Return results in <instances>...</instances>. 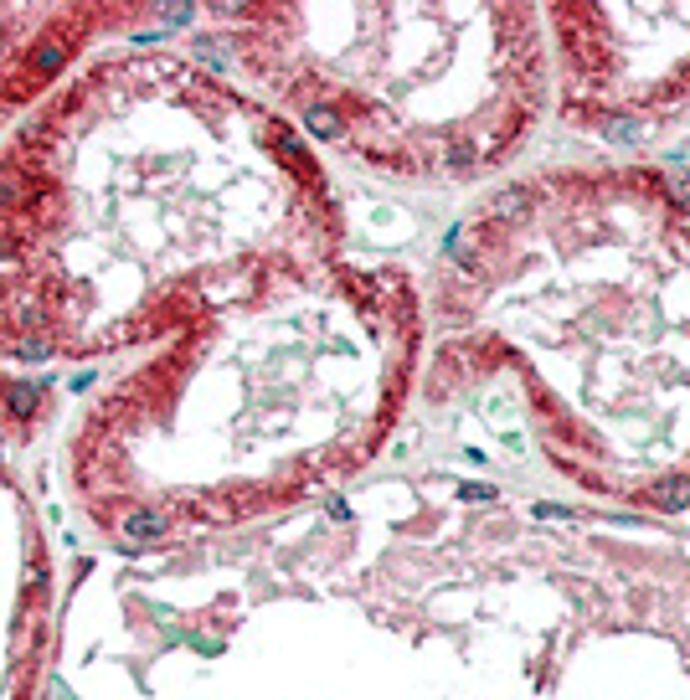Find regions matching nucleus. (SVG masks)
Masks as SVG:
<instances>
[{"instance_id":"obj_1","label":"nucleus","mask_w":690,"mask_h":700,"mask_svg":"<svg viewBox=\"0 0 690 700\" xmlns=\"http://www.w3.org/2000/svg\"><path fill=\"white\" fill-rule=\"evenodd\" d=\"M484 407H489V428H495L500 438H505V443L515 448V453H521V428H515V407H505V397H500V391H495V397H489Z\"/></svg>"},{"instance_id":"obj_2","label":"nucleus","mask_w":690,"mask_h":700,"mask_svg":"<svg viewBox=\"0 0 690 700\" xmlns=\"http://www.w3.org/2000/svg\"><path fill=\"white\" fill-rule=\"evenodd\" d=\"M160 531H165V515H155V510H135V515L124 520V536H129V540H155Z\"/></svg>"},{"instance_id":"obj_3","label":"nucleus","mask_w":690,"mask_h":700,"mask_svg":"<svg viewBox=\"0 0 690 700\" xmlns=\"http://www.w3.org/2000/svg\"><path fill=\"white\" fill-rule=\"evenodd\" d=\"M654 505L659 510H685L690 505V479H685V474H680V479H665L654 490Z\"/></svg>"},{"instance_id":"obj_4","label":"nucleus","mask_w":690,"mask_h":700,"mask_svg":"<svg viewBox=\"0 0 690 700\" xmlns=\"http://www.w3.org/2000/svg\"><path fill=\"white\" fill-rule=\"evenodd\" d=\"M304 124H309V129H314V134H320V139L340 134V118L330 114V109H309V114H304Z\"/></svg>"},{"instance_id":"obj_5","label":"nucleus","mask_w":690,"mask_h":700,"mask_svg":"<svg viewBox=\"0 0 690 700\" xmlns=\"http://www.w3.org/2000/svg\"><path fill=\"white\" fill-rule=\"evenodd\" d=\"M10 407H16V412H31V407H36V387H31V381L10 387Z\"/></svg>"},{"instance_id":"obj_6","label":"nucleus","mask_w":690,"mask_h":700,"mask_svg":"<svg viewBox=\"0 0 690 700\" xmlns=\"http://www.w3.org/2000/svg\"><path fill=\"white\" fill-rule=\"evenodd\" d=\"M639 134H644V129L634 124V118H613V139H618V144H629V139H639Z\"/></svg>"},{"instance_id":"obj_7","label":"nucleus","mask_w":690,"mask_h":700,"mask_svg":"<svg viewBox=\"0 0 690 700\" xmlns=\"http://www.w3.org/2000/svg\"><path fill=\"white\" fill-rule=\"evenodd\" d=\"M459 499H474V505H484V499H495V490H489V484H463Z\"/></svg>"},{"instance_id":"obj_8","label":"nucleus","mask_w":690,"mask_h":700,"mask_svg":"<svg viewBox=\"0 0 690 700\" xmlns=\"http://www.w3.org/2000/svg\"><path fill=\"white\" fill-rule=\"evenodd\" d=\"M495 206H500V211H505V217H510V211H521V206H526V191H505V196H500Z\"/></svg>"},{"instance_id":"obj_9","label":"nucleus","mask_w":690,"mask_h":700,"mask_svg":"<svg viewBox=\"0 0 690 700\" xmlns=\"http://www.w3.org/2000/svg\"><path fill=\"white\" fill-rule=\"evenodd\" d=\"M36 68H42V72H52V68H62V47H47L42 57H36Z\"/></svg>"},{"instance_id":"obj_10","label":"nucleus","mask_w":690,"mask_h":700,"mask_svg":"<svg viewBox=\"0 0 690 700\" xmlns=\"http://www.w3.org/2000/svg\"><path fill=\"white\" fill-rule=\"evenodd\" d=\"M670 186H675V196H680V201H690V170H680V176H670Z\"/></svg>"},{"instance_id":"obj_11","label":"nucleus","mask_w":690,"mask_h":700,"mask_svg":"<svg viewBox=\"0 0 690 700\" xmlns=\"http://www.w3.org/2000/svg\"><path fill=\"white\" fill-rule=\"evenodd\" d=\"M26 361H36V355H47V340H31V345H21Z\"/></svg>"}]
</instances>
